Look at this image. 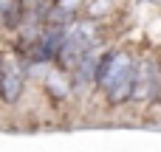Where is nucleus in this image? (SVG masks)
I'll return each mask as SVG.
<instances>
[{"label": "nucleus", "instance_id": "nucleus-1", "mask_svg": "<svg viewBox=\"0 0 161 152\" xmlns=\"http://www.w3.org/2000/svg\"><path fill=\"white\" fill-rule=\"evenodd\" d=\"M136 62L125 51H108L96 62V85L108 93L110 102H125L133 96Z\"/></svg>", "mask_w": 161, "mask_h": 152}, {"label": "nucleus", "instance_id": "nucleus-2", "mask_svg": "<svg viewBox=\"0 0 161 152\" xmlns=\"http://www.w3.org/2000/svg\"><path fill=\"white\" fill-rule=\"evenodd\" d=\"M23 68L14 62V59H0V96L3 102H17L20 99V90H23Z\"/></svg>", "mask_w": 161, "mask_h": 152}]
</instances>
